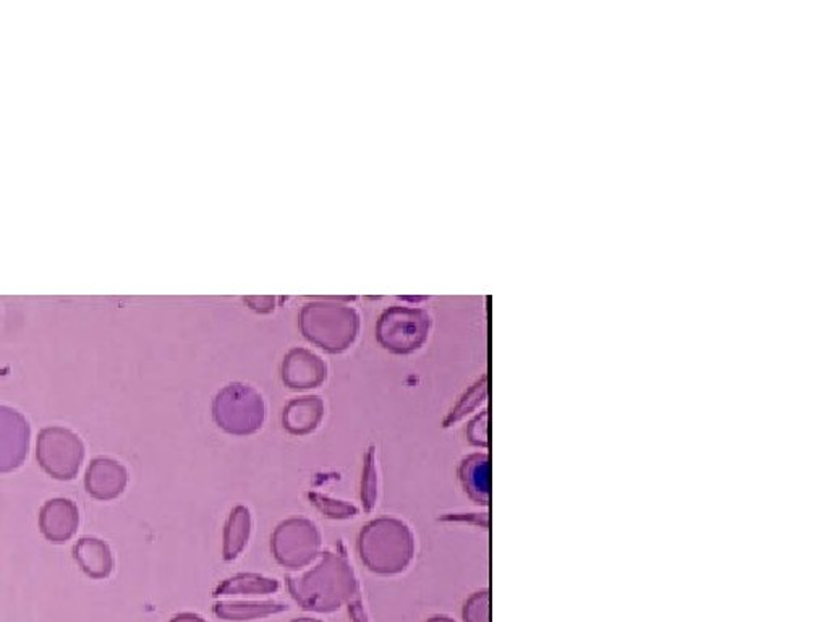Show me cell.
I'll use <instances>...</instances> for the list:
<instances>
[{
	"label": "cell",
	"mask_w": 829,
	"mask_h": 622,
	"mask_svg": "<svg viewBox=\"0 0 829 622\" xmlns=\"http://www.w3.org/2000/svg\"><path fill=\"white\" fill-rule=\"evenodd\" d=\"M287 590L303 610L334 613L362 595L359 577L347 558L343 541L337 551H324L316 566L299 575H287Z\"/></svg>",
	"instance_id": "6da1fadb"
},
{
	"label": "cell",
	"mask_w": 829,
	"mask_h": 622,
	"mask_svg": "<svg viewBox=\"0 0 829 622\" xmlns=\"http://www.w3.org/2000/svg\"><path fill=\"white\" fill-rule=\"evenodd\" d=\"M359 554L364 567L373 574H403L414 558L412 528L400 518H374L360 530Z\"/></svg>",
	"instance_id": "7a4b0ae2"
},
{
	"label": "cell",
	"mask_w": 829,
	"mask_h": 622,
	"mask_svg": "<svg viewBox=\"0 0 829 622\" xmlns=\"http://www.w3.org/2000/svg\"><path fill=\"white\" fill-rule=\"evenodd\" d=\"M299 326L303 336L327 354H343L360 333V314L339 302H311L302 307Z\"/></svg>",
	"instance_id": "3957f363"
},
{
	"label": "cell",
	"mask_w": 829,
	"mask_h": 622,
	"mask_svg": "<svg viewBox=\"0 0 829 622\" xmlns=\"http://www.w3.org/2000/svg\"><path fill=\"white\" fill-rule=\"evenodd\" d=\"M266 400L255 387L232 383L223 387L213 400V418L224 433L252 436L266 421Z\"/></svg>",
	"instance_id": "277c9868"
},
{
	"label": "cell",
	"mask_w": 829,
	"mask_h": 622,
	"mask_svg": "<svg viewBox=\"0 0 829 622\" xmlns=\"http://www.w3.org/2000/svg\"><path fill=\"white\" fill-rule=\"evenodd\" d=\"M433 320L426 310L391 307L376 324V339L384 349L397 356H409L426 344Z\"/></svg>",
	"instance_id": "5b68a950"
},
{
	"label": "cell",
	"mask_w": 829,
	"mask_h": 622,
	"mask_svg": "<svg viewBox=\"0 0 829 622\" xmlns=\"http://www.w3.org/2000/svg\"><path fill=\"white\" fill-rule=\"evenodd\" d=\"M271 551L280 566L302 570L320 557V528L310 518H286L271 535Z\"/></svg>",
	"instance_id": "8992f818"
},
{
	"label": "cell",
	"mask_w": 829,
	"mask_h": 622,
	"mask_svg": "<svg viewBox=\"0 0 829 622\" xmlns=\"http://www.w3.org/2000/svg\"><path fill=\"white\" fill-rule=\"evenodd\" d=\"M36 459L49 477L73 480L85 459V444L69 428H43L36 441Z\"/></svg>",
	"instance_id": "52a82bcc"
},
{
	"label": "cell",
	"mask_w": 829,
	"mask_h": 622,
	"mask_svg": "<svg viewBox=\"0 0 829 622\" xmlns=\"http://www.w3.org/2000/svg\"><path fill=\"white\" fill-rule=\"evenodd\" d=\"M29 438L28 420L19 410L0 406V474L23 466L29 453Z\"/></svg>",
	"instance_id": "ba28073f"
},
{
	"label": "cell",
	"mask_w": 829,
	"mask_h": 622,
	"mask_svg": "<svg viewBox=\"0 0 829 622\" xmlns=\"http://www.w3.org/2000/svg\"><path fill=\"white\" fill-rule=\"evenodd\" d=\"M284 384L292 391H309L320 387L327 378V364L311 350H289L280 368Z\"/></svg>",
	"instance_id": "9c48e42d"
},
{
	"label": "cell",
	"mask_w": 829,
	"mask_h": 622,
	"mask_svg": "<svg viewBox=\"0 0 829 622\" xmlns=\"http://www.w3.org/2000/svg\"><path fill=\"white\" fill-rule=\"evenodd\" d=\"M129 483L127 468L109 457H96L89 463L85 475V488L89 497L99 501L119 498Z\"/></svg>",
	"instance_id": "30bf717a"
},
{
	"label": "cell",
	"mask_w": 829,
	"mask_h": 622,
	"mask_svg": "<svg viewBox=\"0 0 829 622\" xmlns=\"http://www.w3.org/2000/svg\"><path fill=\"white\" fill-rule=\"evenodd\" d=\"M79 507L67 498L49 500L39 513V530L52 543L69 541L79 530Z\"/></svg>",
	"instance_id": "8fae6325"
},
{
	"label": "cell",
	"mask_w": 829,
	"mask_h": 622,
	"mask_svg": "<svg viewBox=\"0 0 829 622\" xmlns=\"http://www.w3.org/2000/svg\"><path fill=\"white\" fill-rule=\"evenodd\" d=\"M324 418V403L317 396H303L290 400L283 412V427L293 436H307L320 428Z\"/></svg>",
	"instance_id": "7c38bea8"
},
{
	"label": "cell",
	"mask_w": 829,
	"mask_h": 622,
	"mask_svg": "<svg viewBox=\"0 0 829 622\" xmlns=\"http://www.w3.org/2000/svg\"><path fill=\"white\" fill-rule=\"evenodd\" d=\"M73 560L88 577L103 581L113 571V557L109 545L99 538L83 537L72 550Z\"/></svg>",
	"instance_id": "4fadbf2b"
},
{
	"label": "cell",
	"mask_w": 829,
	"mask_h": 622,
	"mask_svg": "<svg viewBox=\"0 0 829 622\" xmlns=\"http://www.w3.org/2000/svg\"><path fill=\"white\" fill-rule=\"evenodd\" d=\"M460 483L466 490L467 497L480 506H490L491 497V470L488 454H471L460 463Z\"/></svg>",
	"instance_id": "5bb4252c"
},
{
	"label": "cell",
	"mask_w": 829,
	"mask_h": 622,
	"mask_svg": "<svg viewBox=\"0 0 829 622\" xmlns=\"http://www.w3.org/2000/svg\"><path fill=\"white\" fill-rule=\"evenodd\" d=\"M253 518L245 504H237L224 527L223 558L226 563H232L245 551L252 537Z\"/></svg>",
	"instance_id": "9a60e30c"
},
{
	"label": "cell",
	"mask_w": 829,
	"mask_h": 622,
	"mask_svg": "<svg viewBox=\"0 0 829 622\" xmlns=\"http://www.w3.org/2000/svg\"><path fill=\"white\" fill-rule=\"evenodd\" d=\"M287 610L289 607L279 601H219L213 607V613L219 620L230 622L263 620L274 614L286 613Z\"/></svg>",
	"instance_id": "2e32d148"
},
{
	"label": "cell",
	"mask_w": 829,
	"mask_h": 622,
	"mask_svg": "<svg viewBox=\"0 0 829 622\" xmlns=\"http://www.w3.org/2000/svg\"><path fill=\"white\" fill-rule=\"evenodd\" d=\"M279 588L280 584L276 578L243 572V574L233 575V577L220 582V584L217 585L216 590L213 591V597H229V595H273L276 594V591H279Z\"/></svg>",
	"instance_id": "e0dca14e"
},
{
	"label": "cell",
	"mask_w": 829,
	"mask_h": 622,
	"mask_svg": "<svg viewBox=\"0 0 829 622\" xmlns=\"http://www.w3.org/2000/svg\"><path fill=\"white\" fill-rule=\"evenodd\" d=\"M360 498H362L364 513H373L374 507H376L377 498H380V470H377L376 446H371L367 451V454H364Z\"/></svg>",
	"instance_id": "ac0fdd59"
},
{
	"label": "cell",
	"mask_w": 829,
	"mask_h": 622,
	"mask_svg": "<svg viewBox=\"0 0 829 622\" xmlns=\"http://www.w3.org/2000/svg\"><path fill=\"white\" fill-rule=\"evenodd\" d=\"M488 399V378L481 376L473 386L468 387L467 393L460 397L459 403L456 404L450 414L447 415L444 420L443 427L450 428L456 424L457 421L466 418L467 415L474 412L484 400Z\"/></svg>",
	"instance_id": "d6986e66"
},
{
	"label": "cell",
	"mask_w": 829,
	"mask_h": 622,
	"mask_svg": "<svg viewBox=\"0 0 829 622\" xmlns=\"http://www.w3.org/2000/svg\"><path fill=\"white\" fill-rule=\"evenodd\" d=\"M309 500L323 516L334 518V521H347V518L359 516V507L347 501L334 500L316 491H310Z\"/></svg>",
	"instance_id": "ffe728a7"
},
{
	"label": "cell",
	"mask_w": 829,
	"mask_h": 622,
	"mask_svg": "<svg viewBox=\"0 0 829 622\" xmlns=\"http://www.w3.org/2000/svg\"><path fill=\"white\" fill-rule=\"evenodd\" d=\"M462 617L464 622H490V591L480 590L468 597Z\"/></svg>",
	"instance_id": "44dd1931"
},
{
	"label": "cell",
	"mask_w": 829,
	"mask_h": 622,
	"mask_svg": "<svg viewBox=\"0 0 829 622\" xmlns=\"http://www.w3.org/2000/svg\"><path fill=\"white\" fill-rule=\"evenodd\" d=\"M488 410H483L473 418L467 427L468 443L473 446L488 447L490 438H488Z\"/></svg>",
	"instance_id": "7402d4cb"
},
{
	"label": "cell",
	"mask_w": 829,
	"mask_h": 622,
	"mask_svg": "<svg viewBox=\"0 0 829 622\" xmlns=\"http://www.w3.org/2000/svg\"><path fill=\"white\" fill-rule=\"evenodd\" d=\"M245 303L256 313H271L276 309V297H245Z\"/></svg>",
	"instance_id": "603a6c76"
},
{
	"label": "cell",
	"mask_w": 829,
	"mask_h": 622,
	"mask_svg": "<svg viewBox=\"0 0 829 622\" xmlns=\"http://www.w3.org/2000/svg\"><path fill=\"white\" fill-rule=\"evenodd\" d=\"M347 608H349V617L352 622H370V620H368L367 610H364L362 595L353 598V600L347 605Z\"/></svg>",
	"instance_id": "cb8c5ba5"
},
{
	"label": "cell",
	"mask_w": 829,
	"mask_h": 622,
	"mask_svg": "<svg viewBox=\"0 0 829 622\" xmlns=\"http://www.w3.org/2000/svg\"><path fill=\"white\" fill-rule=\"evenodd\" d=\"M169 622H207L205 618L199 617L195 613H180L173 617Z\"/></svg>",
	"instance_id": "d4e9b609"
},
{
	"label": "cell",
	"mask_w": 829,
	"mask_h": 622,
	"mask_svg": "<svg viewBox=\"0 0 829 622\" xmlns=\"http://www.w3.org/2000/svg\"><path fill=\"white\" fill-rule=\"evenodd\" d=\"M426 622H456L453 620V618L449 617H443V614H437V617L430 618Z\"/></svg>",
	"instance_id": "484cf974"
},
{
	"label": "cell",
	"mask_w": 829,
	"mask_h": 622,
	"mask_svg": "<svg viewBox=\"0 0 829 622\" xmlns=\"http://www.w3.org/2000/svg\"><path fill=\"white\" fill-rule=\"evenodd\" d=\"M292 622H323V621L313 620V618H297V620Z\"/></svg>",
	"instance_id": "4316f807"
}]
</instances>
